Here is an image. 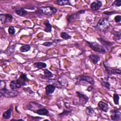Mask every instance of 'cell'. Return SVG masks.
<instances>
[{
	"label": "cell",
	"mask_w": 121,
	"mask_h": 121,
	"mask_svg": "<svg viewBox=\"0 0 121 121\" xmlns=\"http://www.w3.org/2000/svg\"><path fill=\"white\" fill-rule=\"evenodd\" d=\"M0 92L1 96L3 95L6 97H15L18 94V92L15 90L8 89L6 88V83L2 80H1L0 82Z\"/></svg>",
	"instance_id": "cell-1"
},
{
	"label": "cell",
	"mask_w": 121,
	"mask_h": 121,
	"mask_svg": "<svg viewBox=\"0 0 121 121\" xmlns=\"http://www.w3.org/2000/svg\"><path fill=\"white\" fill-rule=\"evenodd\" d=\"M110 26V22L107 18H102L99 19L95 27L99 31H104L106 30Z\"/></svg>",
	"instance_id": "cell-2"
},
{
	"label": "cell",
	"mask_w": 121,
	"mask_h": 121,
	"mask_svg": "<svg viewBox=\"0 0 121 121\" xmlns=\"http://www.w3.org/2000/svg\"><path fill=\"white\" fill-rule=\"evenodd\" d=\"M86 43L88 44V46L90 47L94 52L100 53H104L106 52L104 47L96 42H90L86 41Z\"/></svg>",
	"instance_id": "cell-3"
},
{
	"label": "cell",
	"mask_w": 121,
	"mask_h": 121,
	"mask_svg": "<svg viewBox=\"0 0 121 121\" xmlns=\"http://www.w3.org/2000/svg\"><path fill=\"white\" fill-rule=\"evenodd\" d=\"M39 9L43 14L49 16L55 14L57 11V9L51 6L41 7L39 8Z\"/></svg>",
	"instance_id": "cell-4"
},
{
	"label": "cell",
	"mask_w": 121,
	"mask_h": 121,
	"mask_svg": "<svg viewBox=\"0 0 121 121\" xmlns=\"http://www.w3.org/2000/svg\"><path fill=\"white\" fill-rule=\"evenodd\" d=\"M85 12V10H80V11H78L76 13L68 15L67 17V19L68 22L69 23H71L78 20L80 17V14L84 13Z\"/></svg>",
	"instance_id": "cell-5"
},
{
	"label": "cell",
	"mask_w": 121,
	"mask_h": 121,
	"mask_svg": "<svg viewBox=\"0 0 121 121\" xmlns=\"http://www.w3.org/2000/svg\"><path fill=\"white\" fill-rule=\"evenodd\" d=\"M13 17L9 14H1L0 15V20L2 24L12 22Z\"/></svg>",
	"instance_id": "cell-6"
},
{
	"label": "cell",
	"mask_w": 121,
	"mask_h": 121,
	"mask_svg": "<svg viewBox=\"0 0 121 121\" xmlns=\"http://www.w3.org/2000/svg\"><path fill=\"white\" fill-rule=\"evenodd\" d=\"M76 93L78 97L79 98V104L82 105H84L88 102L89 99L88 97H87L84 94H83L79 91L76 92Z\"/></svg>",
	"instance_id": "cell-7"
},
{
	"label": "cell",
	"mask_w": 121,
	"mask_h": 121,
	"mask_svg": "<svg viewBox=\"0 0 121 121\" xmlns=\"http://www.w3.org/2000/svg\"><path fill=\"white\" fill-rule=\"evenodd\" d=\"M77 81L78 82H80L81 81H85L89 84L93 85L94 83V81L92 78L91 77L85 76V75H80L77 77Z\"/></svg>",
	"instance_id": "cell-8"
},
{
	"label": "cell",
	"mask_w": 121,
	"mask_h": 121,
	"mask_svg": "<svg viewBox=\"0 0 121 121\" xmlns=\"http://www.w3.org/2000/svg\"><path fill=\"white\" fill-rule=\"evenodd\" d=\"M111 119L113 121H118L121 120V112L117 110H112L111 111Z\"/></svg>",
	"instance_id": "cell-9"
},
{
	"label": "cell",
	"mask_w": 121,
	"mask_h": 121,
	"mask_svg": "<svg viewBox=\"0 0 121 121\" xmlns=\"http://www.w3.org/2000/svg\"><path fill=\"white\" fill-rule=\"evenodd\" d=\"M9 86H10L11 89L16 90L17 88H20L22 86V84H21L20 80L18 78L16 80H14L11 81L10 83Z\"/></svg>",
	"instance_id": "cell-10"
},
{
	"label": "cell",
	"mask_w": 121,
	"mask_h": 121,
	"mask_svg": "<svg viewBox=\"0 0 121 121\" xmlns=\"http://www.w3.org/2000/svg\"><path fill=\"white\" fill-rule=\"evenodd\" d=\"M102 6V3L100 0H95L90 5L91 9L93 10H98Z\"/></svg>",
	"instance_id": "cell-11"
},
{
	"label": "cell",
	"mask_w": 121,
	"mask_h": 121,
	"mask_svg": "<svg viewBox=\"0 0 121 121\" xmlns=\"http://www.w3.org/2000/svg\"><path fill=\"white\" fill-rule=\"evenodd\" d=\"M98 107L104 112H107L109 109L108 104L104 101H100L98 104Z\"/></svg>",
	"instance_id": "cell-12"
},
{
	"label": "cell",
	"mask_w": 121,
	"mask_h": 121,
	"mask_svg": "<svg viewBox=\"0 0 121 121\" xmlns=\"http://www.w3.org/2000/svg\"><path fill=\"white\" fill-rule=\"evenodd\" d=\"M55 87H56L52 84H49L47 85L45 87V91L46 94L50 95L52 94L55 89Z\"/></svg>",
	"instance_id": "cell-13"
},
{
	"label": "cell",
	"mask_w": 121,
	"mask_h": 121,
	"mask_svg": "<svg viewBox=\"0 0 121 121\" xmlns=\"http://www.w3.org/2000/svg\"><path fill=\"white\" fill-rule=\"evenodd\" d=\"M36 113L40 115H44V116H48L49 114V111L46 108H42L36 110V111L35 112Z\"/></svg>",
	"instance_id": "cell-14"
},
{
	"label": "cell",
	"mask_w": 121,
	"mask_h": 121,
	"mask_svg": "<svg viewBox=\"0 0 121 121\" xmlns=\"http://www.w3.org/2000/svg\"><path fill=\"white\" fill-rule=\"evenodd\" d=\"M97 39L100 41V42L103 45H104L107 48L110 47L113 44V43H112L109 41H106L102 38H97Z\"/></svg>",
	"instance_id": "cell-15"
},
{
	"label": "cell",
	"mask_w": 121,
	"mask_h": 121,
	"mask_svg": "<svg viewBox=\"0 0 121 121\" xmlns=\"http://www.w3.org/2000/svg\"><path fill=\"white\" fill-rule=\"evenodd\" d=\"M89 58L90 60L94 63L96 64L100 60V58L98 55L95 54H90L89 56Z\"/></svg>",
	"instance_id": "cell-16"
},
{
	"label": "cell",
	"mask_w": 121,
	"mask_h": 121,
	"mask_svg": "<svg viewBox=\"0 0 121 121\" xmlns=\"http://www.w3.org/2000/svg\"><path fill=\"white\" fill-rule=\"evenodd\" d=\"M18 79H19L22 86L26 85V82L29 81L28 79L26 77V75L24 73L21 74V75L20 76V77Z\"/></svg>",
	"instance_id": "cell-17"
},
{
	"label": "cell",
	"mask_w": 121,
	"mask_h": 121,
	"mask_svg": "<svg viewBox=\"0 0 121 121\" xmlns=\"http://www.w3.org/2000/svg\"><path fill=\"white\" fill-rule=\"evenodd\" d=\"M43 24L45 26V28L44 29V31L47 33L51 32L52 31V26L50 24L49 21L48 20H46L45 21H44L43 22Z\"/></svg>",
	"instance_id": "cell-18"
},
{
	"label": "cell",
	"mask_w": 121,
	"mask_h": 121,
	"mask_svg": "<svg viewBox=\"0 0 121 121\" xmlns=\"http://www.w3.org/2000/svg\"><path fill=\"white\" fill-rule=\"evenodd\" d=\"M15 12L17 14L20 16H24L26 15L27 13V12L22 8H19L16 9Z\"/></svg>",
	"instance_id": "cell-19"
},
{
	"label": "cell",
	"mask_w": 121,
	"mask_h": 121,
	"mask_svg": "<svg viewBox=\"0 0 121 121\" xmlns=\"http://www.w3.org/2000/svg\"><path fill=\"white\" fill-rule=\"evenodd\" d=\"M12 108H10L7 110L6 112H3L2 114V117L5 119H9L10 118L11 115V112H12Z\"/></svg>",
	"instance_id": "cell-20"
},
{
	"label": "cell",
	"mask_w": 121,
	"mask_h": 121,
	"mask_svg": "<svg viewBox=\"0 0 121 121\" xmlns=\"http://www.w3.org/2000/svg\"><path fill=\"white\" fill-rule=\"evenodd\" d=\"M34 66L39 69L45 68L47 67V64L43 62H37L34 63Z\"/></svg>",
	"instance_id": "cell-21"
},
{
	"label": "cell",
	"mask_w": 121,
	"mask_h": 121,
	"mask_svg": "<svg viewBox=\"0 0 121 121\" xmlns=\"http://www.w3.org/2000/svg\"><path fill=\"white\" fill-rule=\"evenodd\" d=\"M86 112L87 115L89 116H93L95 113L93 108L91 106H88L86 107Z\"/></svg>",
	"instance_id": "cell-22"
},
{
	"label": "cell",
	"mask_w": 121,
	"mask_h": 121,
	"mask_svg": "<svg viewBox=\"0 0 121 121\" xmlns=\"http://www.w3.org/2000/svg\"><path fill=\"white\" fill-rule=\"evenodd\" d=\"M57 4L60 5V6H64L66 5H71L70 1L69 0H57L56 1Z\"/></svg>",
	"instance_id": "cell-23"
},
{
	"label": "cell",
	"mask_w": 121,
	"mask_h": 121,
	"mask_svg": "<svg viewBox=\"0 0 121 121\" xmlns=\"http://www.w3.org/2000/svg\"><path fill=\"white\" fill-rule=\"evenodd\" d=\"M31 48V46L29 45H24L21 46L20 48V51L21 52H28V51L30 50Z\"/></svg>",
	"instance_id": "cell-24"
},
{
	"label": "cell",
	"mask_w": 121,
	"mask_h": 121,
	"mask_svg": "<svg viewBox=\"0 0 121 121\" xmlns=\"http://www.w3.org/2000/svg\"><path fill=\"white\" fill-rule=\"evenodd\" d=\"M44 76L46 78H50L52 77H53V75L52 73L49 71L48 69H45L44 70Z\"/></svg>",
	"instance_id": "cell-25"
},
{
	"label": "cell",
	"mask_w": 121,
	"mask_h": 121,
	"mask_svg": "<svg viewBox=\"0 0 121 121\" xmlns=\"http://www.w3.org/2000/svg\"><path fill=\"white\" fill-rule=\"evenodd\" d=\"M49 81H51L49 82H52V85H54L55 87H60V86H61V85L60 83V82H59L58 81L55 79H50V80H49Z\"/></svg>",
	"instance_id": "cell-26"
},
{
	"label": "cell",
	"mask_w": 121,
	"mask_h": 121,
	"mask_svg": "<svg viewBox=\"0 0 121 121\" xmlns=\"http://www.w3.org/2000/svg\"><path fill=\"white\" fill-rule=\"evenodd\" d=\"M60 37L62 38L64 40H68L69 39L71 38V36L69 35V34H68L66 32H62L60 34Z\"/></svg>",
	"instance_id": "cell-27"
},
{
	"label": "cell",
	"mask_w": 121,
	"mask_h": 121,
	"mask_svg": "<svg viewBox=\"0 0 121 121\" xmlns=\"http://www.w3.org/2000/svg\"><path fill=\"white\" fill-rule=\"evenodd\" d=\"M121 70L120 69H113L111 70L110 74H114V75H121Z\"/></svg>",
	"instance_id": "cell-28"
},
{
	"label": "cell",
	"mask_w": 121,
	"mask_h": 121,
	"mask_svg": "<svg viewBox=\"0 0 121 121\" xmlns=\"http://www.w3.org/2000/svg\"><path fill=\"white\" fill-rule=\"evenodd\" d=\"M103 64H104V66L105 68V69L107 73V74L108 75H111L110 74V71H111V70L110 69V68H109V66L108 65V63L107 61H104V62H103Z\"/></svg>",
	"instance_id": "cell-29"
},
{
	"label": "cell",
	"mask_w": 121,
	"mask_h": 121,
	"mask_svg": "<svg viewBox=\"0 0 121 121\" xmlns=\"http://www.w3.org/2000/svg\"><path fill=\"white\" fill-rule=\"evenodd\" d=\"M113 100L114 101V103L117 105L119 104V96L117 94H114L113 95Z\"/></svg>",
	"instance_id": "cell-30"
},
{
	"label": "cell",
	"mask_w": 121,
	"mask_h": 121,
	"mask_svg": "<svg viewBox=\"0 0 121 121\" xmlns=\"http://www.w3.org/2000/svg\"><path fill=\"white\" fill-rule=\"evenodd\" d=\"M102 85L103 86L108 89H109L110 88V84L108 82L104 80L103 79H102Z\"/></svg>",
	"instance_id": "cell-31"
},
{
	"label": "cell",
	"mask_w": 121,
	"mask_h": 121,
	"mask_svg": "<svg viewBox=\"0 0 121 121\" xmlns=\"http://www.w3.org/2000/svg\"><path fill=\"white\" fill-rule=\"evenodd\" d=\"M8 32L9 33V34L10 35H12L14 34H15V29L14 28V27L12 26H9V29H8Z\"/></svg>",
	"instance_id": "cell-32"
},
{
	"label": "cell",
	"mask_w": 121,
	"mask_h": 121,
	"mask_svg": "<svg viewBox=\"0 0 121 121\" xmlns=\"http://www.w3.org/2000/svg\"><path fill=\"white\" fill-rule=\"evenodd\" d=\"M121 5V0H115L112 4V6H115L117 7H120Z\"/></svg>",
	"instance_id": "cell-33"
},
{
	"label": "cell",
	"mask_w": 121,
	"mask_h": 121,
	"mask_svg": "<svg viewBox=\"0 0 121 121\" xmlns=\"http://www.w3.org/2000/svg\"><path fill=\"white\" fill-rule=\"evenodd\" d=\"M114 20H115V22L117 23L120 22V21L121 20V16L120 15H117V16H115L114 17Z\"/></svg>",
	"instance_id": "cell-34"
},
{
	"label": "cell",
	"mask_w": 121,
	"mask_h": 121,
	"mask_svg": "<svg viewBox=\"0 0 121 121\" xmlns=\"http://www.w3.org/2000/svg\"><path fill=\"white\" fill-rule=\"evenodd\" d=\"M53 44V42H44L43 43V45L45 46H47V47H49L51 46L52 44Z\"/></svg>",
	"instance_id": "cell-35"
},
{
	"label": "cell",
	"mask_w": 121,
	"mask_h": 121,
	"mask_svg": "<svg viewBox=\"0 0 121 121\" xmlns=\"http://www.w3.org/2000/svg\"><path fill=\"white\" fill-rule=\"evenodd\" d=\"M70 112V111H69L65 110V111H64L62 112H61V113H60V114H59V115H60V116L66 115H68V114Z\"/></svg>",
	"instance_id": "cell-36"
},
{
	"label": "cell",
	"mask_w": 121,
	"mask_h": 121,
	"mask_svg": "<svg viewBox=\"0 0 121 121\" xmlns=\"http://www.w3.org/2000/svg\"><path fill=\"white\" fill-rule=\"evenodd\" d=\"M115 13V12H113V11H110V12L106 11V12H104V14H105V15H112V14Z\"/></svg>",
	"instance_id": "cell-37"
},
{
	"label": "cell",
	"mask_w": 121,
	"mask_h": 121,
	"mask_svg": "<svg viewBox=\"0 0 121 121\" xmlns=\"http://www.w3.org/2000/svg\"><path fill=\"white\" fill-rule=\"evenodd\" d=\"M92 89H93V87H92V86H89L87 87V91H89V92L91 91L92 90Z\"/></svg>",
	"instance_id": "cell-38"
},
{
	"label": "cell",
	"mask_w": 121,
	"mask_h": 121,
	"mask_svg": "<svg viewBox=\"0 0 121 121\" xmlns=\"http://www.w3.org/2000/svg\"><path fill=\"white\" fill-rule=\"evenodd\" d=\"M60 41H61V40H60V39H56V40H54L53 41V42L55 43H58V42H60Z\"/></svg>",
	"instance_id": "cell-39"
}]
</instances>
